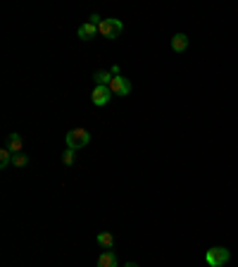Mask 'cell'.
I'll use <instances>...</instances> for the list:
<instances>
[{
    "label": "cell",
    "mask_w": 238,
    "mask_h": 267,
    "mask_svg": "<svg viewBox=\"0 0 238 267\" xmlns=\"http://www.w3.org/2000/svg\"><path fill=\"white\" fill-rule=\"evenodd\" d=\"M12 165H14V167H27V165H29V155H24V153H17V155H12Z\"/></svg>",
    "instance_id": "cell-14"
},
{
    "label": "cell",
    "mask_w": 238,
    "mask_h": 267,
    "mask_svg": "<svg viewBox=\"0 0 238 267\" xmlns=\"http://www.w3.org/2000/svg\"><path fill=\"white\" fill-rule=\"evenodd\" d=\"M7 150H10V153H12V155H17V153H22V148H24V141H22V136H19V134L14 132V134H10V136H7Z\"/></svg>",
    "instance_id": "cell-9"
},
{
    "label": "cell",
    "mask_w": 238,
    "mask_h": 267,
    "mask_svg": "<svg viewBox=\"0 0 238 267\" xmlns=\"http://www.w3.org/2000/svg\"><path fill=\"white\" fill-rule=\"evenodd\" d=\"M231 260V251L224 246H212L210 251L205 253V263L210 267H224Z\"/></svg>",
    "instance_id": "cell-2"
},
{
    "label": "cell",
    "mask_w": 238,
    "mask_h": 267,
    "mask_svg": "<svg viewBox=\"0 0 238 267\" xmlns=\"http://www.w3.org/2000/svg\"><path fill=\"white\" fill-rule=\"evenodd\" d=\"M10 165H12V153L7 148H2L0 150V170H7Z\"/></svg>",
    "instance_id": "cell-12"
},
{
    "label": "cell",
    "mask_w": 238,
    "mask_h": 267,
    "mask_svg": "<svg viewBox=\"0 0 238 267\" xmlns=\"http://www.w3.org/2000/svg\"><path fill=\"white\" fill-rule=\"evenodd\" d=\"M95 34H100V31H98V24H91V22H86V24H81V27L77 29V36H79L81 41H91Z\"/></svg>",
    "instance_id": "cell-8"
},
{
    "label": "cell",
    "mask_w": 238,
    "mask_h": 267,
    "mask_svg": "<svg viewBox=\"0 0 238 267\" xmlns=\"http://www.w3.org/2000/svg\"><path fill=\"white\" fill-rule=\"evenodd\" d=\"M77 160V150H72V148H67L65 155H62V162H65V167H72Z\"/></svg>",
    "instance_id": "cell-13"
},
{
    "label": "cell",
    "mask_w": 238,
    "mask_h": 267,
    "mask_svg": "<svg viewBox=\"0 0 238 267\" xmlns=\"http://www.w3.org/2000/svg\"><path fill=\"white\" fill-rule=\"evenodd\" d=\"M95 267H119L117 255L112 253V251H103V253L98 255V260H95Z\"/></svg>",
    "instance_id": "cell-6"
},
{
    "label": "cell",
    "mask_w": 238,
    "mask_h": 267,
    "mask_svg": "<svg viewBox=\"0 0 238 267\" xmlns=\"http://www.w3.org/2000/svg\"><path fill=\"white\" fill-rule=\"evenodd\" d=\"M124 267H141V265H138V263H126Z\"/></svg>",
    "instance_id": "cell-16"
},
{
    "label": "cell",
    "mask_w": 238,
    "mask_h": 267,
    "mask_svg": "<svg viewBox=\"0 0 238 267\" xmlns=\"http://www.w3.org/2000/svg\"><path fill=\"white\" fill-rule=\"evenodd\" d=\"M67 141V148H72V150H79V148H86L91 143V132L88 129H72V132H67L65 136Z\"/></svg>",
    "instance_id": "cell-1"
},
{
    "label": "cell",
    "mask_w": 238,
    "mask_h": 267,
    "mask_svg": "<svg viewBox=\"0 0 238 267\" xmlns=\"http://www.w3.org/2000/svg\"><path fill=\"white\" fill-rule=\"evenodd\" d=\"M110 98H112V91H110V86H95L91 91V103L95 107H103L110 103Z\"/></svg>",
    "instance_id": "cell-4"
},
{
    "label": "cell",
    "mask_w": 238,
    "mask_h": 267,
    "mask_svg": "<svg viewBox=\"0 0 238 267\" xmlns=\"http://www.w3.org/2000/svg\"><path fill=\"white\" fill-rule=\"evenodd\" d=\"M95 241H98L103 248H110V251H112V246H115V236H112L110 231H100V234L95 236Z\"/></svg>",
    "instance_id": "cell-11"
},
{
    "label": "cell",
    "mask_w": 238,
    "mask_h": 267,
    "mask_svg": "<svg viewBox=\"0 0 238 267\" xmlns=\"http://www.w3.org/2000/svg\"><path fill=\"white\" fill-rule=\"evenodd\" d=\"M131 81L126 79V77H121V74H119V77H115V79H112V84H110V91H112V93L115 95H129L131 93Z\"/></svg>",
    "instance_id": "cell-5"
},
{
    "label": "cell",
    "mask_w": 238,
    "mask_h": 267,
    "mask_svg": "<svg viewBox=\"0 0 238 267\" xmlns=\"http://www.w3.org/2000/svg\"><path fill=\"white\" fill-rule=\"evenodd\" d=\"M188 45H191V41H188L186 34H174L172 36V50L174 53H186Z\"/></svg>",
    "instance_id": "cell-7"
},
{
    "label": "cell",
    "mask_w": 238,
    "mask_h": 267,
    "mask_svg": "<svg viewBox=\"0 0 238 267\" xmlns=\"http://www.w3.org/2000/svg\"><path fill=\"white\" fill-rule=\"evenodd\" d=\"M98 31H100V36H105V39L115 41L124 31V24H121V19H115V17H107L103 19L100 24H98Z\"/></svg>",
    "instance_id": "cell-3"
},
{
    "label": "cell",
    "mask_w": 238,
    "mask_h": 267,
    "mask_svg": "<svg viewBox=\"0 0 238 267\" xmlns=\"http://www.w3.org/2000/svg\"><path fill=\"white\" fill-rule=\"evenodd\" d=\"M110 72H112L115 77H119V74H121V69H119V65H115V67H112V69H110Z\"/></svg>",
    "instance_id": "cell-15"
},
{
    "label": "cell",
    "mask_w": 238,
    "mask_h": 267,
    "mask_svg": "<svg viewBox=\"0 0 238 267\" xmlns=\"http://www.w3.org/2000/svg\"><path fill=\"white\" fill-rule=\"evenodd\" d=\"M112 79H115V74H112V72H103V69L93 74L95 86H110V84H112Z\"/></svg>",
    "instance_id": "cell-10"
}]
</instances>
